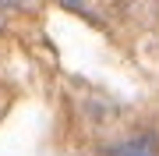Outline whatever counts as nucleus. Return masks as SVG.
Instances as JSON below:
<instances>
[{
    "label": "nucleus",
    "instance_id": "nucleus-2",
    "mask_svg": "<svg viewBox=\"0 0 159 156\" xmlns=\"http://www.w3.org/2000/svg\"><path fill=\"white\" fill-rule=\"evenodd\" d=\"M0 4H7V7H35L39 0H0Z\"/></svg>",
    "mask_w": 159,
    "mask_h": 156
},
{
    "label": "nucleus",
    "instance_id": "nucleus-1",
    "mask_svg": "<svg viewBox=\"0 0 159 156\" xmlns=\"http://www.w3.org/2000/svg\"><path fill=\"white\" fill-rule=\"evenodd\" d=\"M120 156H156L152 149H148V142H131V145H124V149H120Z\"/></svg>",
    "mask_w": 159,
    "mask_h": 156
}]
</instances>
